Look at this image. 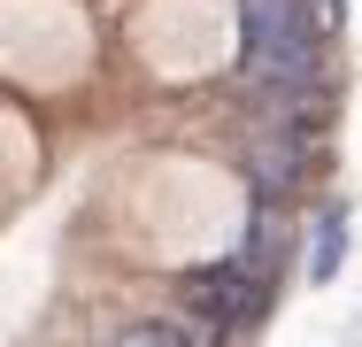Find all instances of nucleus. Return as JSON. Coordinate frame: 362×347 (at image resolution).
<instances>
[{
	"mask_svg": "<svg viewBox=\"0 0 362 347\" xmlns=\"http://www.w3.org/2000/svg\"><path fill=\"white\" fill-rule=\"evenodd\" d=\"M316 8L308 0H239V69L247 85H262L270 116H293L316 85Z\"/></svg>",
	"mask_w": 362,
	"mask_h": 347,
	"instance_id": "obj_1",
	"label": "nucleus"
},
{
	"mask_svg": "<svg viewBox=\"0 0 362 347\" xmlns=\"http://www.w3.org/2000/svg\"><path fill=\"white\" fill-rule=\"evenodd\" d=\"M262 301H270V278L247 271V263H223V271H209L201 285H193V309L216 324V332H239V324H255L262 317Z\"/></svg>",
	"mask_w": 362,
	"mask_h": 347,
	"instance_id": "obj_2",
	"label": "nucleus"
},
{
	"mask_svg": "<svg viewBox=\"0 0 362 347\" xmlns=\"http://www.w3.org/2000/svg\"><path fill=\"white\" fill-rule=\"evenodd\" d=\"M300 162H308V139H300V116H270V132L247 147V170H255V186H262V201L270 193H286L293 178H300Z\"/></svg>",
	"mask_w": 362,
	"mask_h": 347,
	"instance_id": "obj_3",
	"label": "nucleus"
},
{
	"mask_svg": "<svg viewBox=\"0 0 362 347\" xmlns=\"http://www.w3.org/2000/svg\"><path fill=\"white\" fill-rule=\"evenodd\" d=\"M223 332L209 317H177V324H132V332H116V347H216Z\"/></svg>",
	"mask_w": 362,
	"mask_h": 347,
	"instance_id": "obj_4",
	"label": "nucleus"
},
{
	"mask_svg": "<svg viewBox=\"0 0 362 347\" xmlns=\"http://www.w3.org/2000/svg\"><path fill=\"white\" fill-rule=\"evenodd\" d=\"M339 263H347V208H324L316 247H308V278L324 285V278H339Z\"/></svg>",
	"mask_w": 362,
	"mask_h": 347,
	"instance_id": "obj_5",
	"label": "nucleus"
},
{
	"mask_svg": "<svg viewBox=\"0 0 362 347\" xmlns=\"http://www.w3.org/2000/svg\"><path fill=\"white\" fill-rule=\"evenodd\" d=\"M278 255H286V224H278V216L262 208V216H255V232H247V255H239V263L270 278V263H278Z\"/></svg>",
	"mask_w": 362,
	"mask_h": 347,
	"instance_id": "obj_6",
	"label": "nucleus"
},
{
	"mask_svg": "<svg viewBox=\"0 0 362 347\" xmlns=\"http://www.w3.org/2000/svg\"><path fill=\"white\" fill-rule=\"evenodd\" d=\"M308 8H316V23H324V31L339 23V0H308Z\"/></svg>",
	"mask_w": 362,
	"mask_h": 347,
	"instance_id": "obj_7",
	"label": "nucleus"
}]
</instances>
